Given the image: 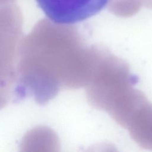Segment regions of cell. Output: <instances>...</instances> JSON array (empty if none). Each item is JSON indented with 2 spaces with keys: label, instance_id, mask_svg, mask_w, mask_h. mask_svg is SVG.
Listing matches in <instances>:
<instances>
[{
  "label": "cell",
  "instance_id": "obj_5",
  "mask_svg": "<svg viewBox=\"0 0 152 152\" xmlns=\"http://www.w3.org/2000/svg\"><path fill=\"white\" fill-rule=\"evenodd\" d=\"M140 145L152 149V104L148 101L132 115L126 128Z\"/></svg>",
  "mask_w": 152,
  "mask_h": 152
},
{
  "label": "cell",
  "instance_id": "obj_1",
  "mask_svg": "<svg viewBox=\"0 0 152 152\" xmlns=\"http://www.w3.org/2000/svg\"><path fill=\"white\" fill-rule=\"evenodd\" d=\"M66 26L43 19L22 39L13 100L28 96L45 104L63 88L86 86L96 60L97 48L86 46Z\"/></svg>",
  "mask_w": 152,
  "mask_h": 152
},
{
  "label": "cell",
  "instance_id": "obj_2",
  "mask_svg": "<svg viewBox=\"0 0 152 152\" xmlns=\"http://www.w3.org/2000/svg\"><path fill=\"white\" fill-rule=\"evenodd\" d=\"M86 85L87 99L94 107L107 113L123 99L137 81L124 61L100 49Z\"/></svg>",
  "mask_w": 152,
  "mask_h": 152
},
{
  "label": "cell",
  "instance_id": "obj_3",
  "mask_svg": "<svg viewBox=\"0 0 152 152\" xmlns=\"http://www.w3.org/2000/svg\"><path fill=\"white\" fill-rule=\"evenodd\" d=\"M9 5L0 7V109L13 97L18 50L23 39L20 11L14 8L9 13Z\"/></svg>",
  "mask_w": 152,
  "mask_h": 152
},
{
  "label": "cell",
  "instance_id": "obj_4",
  "mask_svg": "<svg viewBox=\"0 0 152 152\" xmlns=\"http://www.w3.org/2000/svg\"><path fill=\"white\" fill-rule=\"evenodd\" d=\"M53 23L71 25L86 20L102 11L109 0H36Z\"/></svg>",
  "mask_w": 152,
  "mask_h": 152
}]
</instances>
